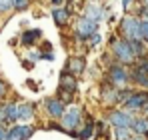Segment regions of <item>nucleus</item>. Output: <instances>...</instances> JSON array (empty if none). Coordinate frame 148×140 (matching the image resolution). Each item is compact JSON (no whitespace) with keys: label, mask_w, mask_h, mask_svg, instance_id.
Segmentation results:
<instances>
[{"label":"nucleus","mask_w":148,"mask_h":140,"mask_svg":"<svg viewBox=\"0 0 148 140\" xmlns=\"http://www.w3.org/2000/svg\"><path fill=\"white\" fill-rule=\"evenodd\" d=\"M110 54L120 64H134L136 62V56L130 48V42L124 40L122 36H112L110 38Z\"/></svg>","instance_id":"f257e3e1"},{"label":"nucleus","mask_w":148,"mask_h":140,"mask_svg":"<svg viewBox=\"0 0 148 140\" xmlns=\"http://www.w3.org/2000/svg\"><path fill=\"white\" fill-rule=\"evenodd\" d=\"M128 82H130V76H128V70L124 68V64L112 62L106 72V84H110L114 88H124Z\"/></svg>","instance_id":"f03ea898"},{"label":"nucleus","mask_w":148,"mask_h":140,"mask_svg":"<svg viewBox=\"0 0 148 140\" xmlns=\"http://www.w3.org/2000/svg\"><path fill=\"white\" fill-rule=\"evenodd\" d=\"M76 88H78V82H76V76H72L70 72H66V70H62V74H60V82H58V96H60V100L64 102H72L74 100V94H76Z\"/></svg>","instance_id":"7ed1b4c3"},{"label":"nucleus","mask_w":148,"mask_h":140,"mask_svg":"<svg viewBox=\"0 0 148 140\" xmlns=\"http://www.w3.org/2000/svg\"><path fill=\"white\" fill-rule=\"evenodd\" d=\"M118 36H122L124 40H140V18L124 16L118 26Z\"/></svg>","instance_id":"20e7f679"},{"label":"nucleus","mask_w":148,"mask_h":140,"mask_svg":"<svg viewBox=\"0 0 148 140\" xmlns=\"http://www.w3.org/2000/svg\"><path fill=\"white\" fill-rule=\"evenodd\" d=\"M98 26H100L98 22L86 18V16H78L76 22H74V36H76V40L86 42L94 32H98Z\"/></svg>","instance_id":"39448f33"},{"label":"nucleus","mask_w":148,"mask_h":140,"mask_svg":"<svg viewBox=\"0 0 148 140\" xmlns=\"http://www.w3.org/2000/svg\"><path fill=\"white\" fill-rule=\"evenodd\" d=\"M60 120H62V128H64V132H70L72 136H78L76 128L80 126V120H82V110H80L78 106H70V108H66L64 114L60 116Z\"/></svg>","instance_id":"423d86ee"},{"label":"nucleus","mask_w":148,"mask_h":140,"mask_svg":"<svg viewBox=\"0 0 148 140\" xmlns=\"http://www.w3.org/2000/svg\"><path fill=\"white\" fill-rule=\"evenodd\" d=\"M108 122L114 126V128H130L132 122H134V116L126 110H112L108 114Z\"/></svg>","instance_id":"0eeeda50"},{"label":"nucleus","mask_w":148,"mask_h":140,"mask_svg":"<svg viewBox=\"0 0 148 140\" xmlns=\"http://www.w3.org/2000/svg\"><path fill=\"white\" fill-rule=\"evenodd\" d=\"M148 102V92H132L128 96V100L124 102V108L126 110H142V106Z\"/></svg>","instance_id":"6e6552de"},{"label":"nucleus","mask_w":148,"mask_h":140,"mask_svg":"<svg viewBox=\"0 0 148 140\" xmlns=\"http://www.w3.org/2000/svg\"><path fill=\"white\" fill-rule=\"evenodd\" d=\"M44 108H46L50 118H60L64 114V110H66V104L60 98H46L44 100Z\"/></svg>","instance_id":"1a4fd4ad"},{"label":"nucleus","mask_w":148,"mask_h":140,"mask_svg":"<svg viewBox=\"0 0 148 140\" xmlns=\"http://www.w3.org/2000/svg\"><path fill=\"white\" fill-rule=\"evenodd\" d=\"M82 16H86V18H90V20H94V22L100 24L102 20H104V16H106V10L100 6L98 2H90V4H86V6H84Z\"/></svg>","instance_id":"9d476101"},{"label":"nucleus","mask_w":148,"mask_h":140,"mask_svg":"<svg viewBox=\"0 0 148 140\" xmlns=\"http://www.w3.org/2000/svg\"><path fill=\"white\" fill-rule=\"evenodd\" d=\"M32 136V126L28 124H16L8 130V136L6 140H28Z\"/></svg>","instance_id":"9b49d317"},{"label":"nucleus","mask_w":148,"mask_h":140,"mask_svg":"<svg viewBox=\"0 0 148 140\" xmlns=\"http://www.w3.org/2000/svg\"><path fill=\"white\" fill-rule=\"evenodd\" d=\"M52 20H54V24L58 26V28H64L66 24L70 22V8H66V6H56V8H52Z\"/></svg>","instance_id":"f8f14e48"},{"label":"nucleus","mask_w":148,"mask_h":140,"mask_svg":"<svg viewBox=\"0 0 148 140\" xmlns=\"http://www.w3.org/2000/svg\"><path fill=\"white\" fill-rule=\"evenodd\" d=\"M86 70V58L84 56H70L66 62V72H70L72 76H80Z\"/></svg>","instance_id":"ddd939ff"},{"label":"nucleus","mask_w":148,"mask_h":140,"mask_svg":"<svg viewBox=\"0 0 148 140\" xmlns=\"http://www.w3.org/2000/svg\"><path fill=\"white\" fill-rule=\"evenodd\" d=\"M16 106L14 102H6L0 106V124H6V122H16Z\"/></svg>","instance_id":"4468645a"},{"label":"nucleus","mask_w":148,"mask_h":140,"mask_svg":"<svg viewBox=\"0 0 148 140\" xmlns=\"http://www.w3.org/2000/svg\"><path fill=\"white\" fill-rule=\"evenodd\" d=\"M102 102L104 104H108V106H112V104H118V88H114V86H110V84H104L102 86Z\"/></svg>","instance_id":"2eb2a0df"},{"label":"nucleus","mask_w":148,"mask_h":140,"mask_svg":"<svg viewBox=\"0 0 148 140\" xmlns=\"http://www.w3.org/2000/svg\"><path fill=\"white\" fill-rule=\"evenodd\" d=\"M128 76H130V82H134V84H138V86H142V88L148 90V72L140 70L138 66H134L128 72Z\"/></svg>","instance_id":"dca6fc26"},{"label":"nucleus","mask_w":148,"mask_h":140,"mask_svg":"<svg viewBox=\"0 0 148 140\" xmlns=\"http://www.w3.org/2000/svg\"><path fill=\"white\" fill-rule=\"evenodd\" d=\"M34 104H30V102H22V104H18L16 106V118L18 120H32L34 118Z\"/></svg>","instance_id":"f3484780"},{"label":"nucleus","mask_w":148,"mask_h":140,"mask_svg":"<svg viewBox=\"0 0 148 140\" xmlns=\"http://www.w3.org/2000/svg\"><path fill=\"white\" fill-rule=\"evenodd\" d=\"M132 132H136L138 136H146L148 134V118L142 116V118H134L132 126H130Z\"/></svg>","instance_id":"a211bd4d"},{"label":"nucleus","mask_w":148,"mask_h":140,"mask_svg":"<svg viewBox=\"0 0 148 140\" xmlns=\"http://www.w3.org/2000/svg\"><path fill=\"white\" fill-rule=\"evenodd\" d=\"M40 38H42V30H38V28L22 32V44H24V46H32V44H34L36 40H40Z\"/></svg>","instance_id":"6ab92c4d"},{"label":"nucleus","mask_w":148,"mask_h":140,"mask_svg":"<svg viewBox=\"0 0 148 140\" xmlns=\"http://www.w3.org/2000/svg\"><path fill=\"white\" fill-rule=\"evenodd\" d=\"M92 134H94V120L88 118L86 124L82 126V132H78V138H80V140H90Z\"/></svg>","instance_id":"aec40b11"},{"label":"nucleus","mask_w":148,"mask_h":140,"mask_svg":"<svg viewBox=\"0 0 148 140\" xmlns=\"http://www.w3.org/2000/svg\"><path fill=\"white\" fill-rule=\"evenodd\" d=\"M128 42H130V48H132V52H134L136 60H138V58H142V56H146V46H144V42H142V40H128Z\"/></svg>","instance_id":"412c9836"},{"label":"nucleus","mask_w":148,"mask_h":140,"mask_svg":"<svg viewBox=\"0 0 148 140\" xmlns=\"http://www.w3.org/2000/svg\"><path fill=\"white\" fill-rule=\"evenodd\" d=\"M140 40L148 44V18H140Z\"/></svg>","instance_id":"4be33fe9"},{"label":"nucleus","mask_w":148,"mask_h":140,"mask_svg":"<svg viewBox=\"0 0 148 140\" xmlns=\"http://www.w3.org/2000/svg\"><path fill=\"white\" fill-rule=\"evenodd\" d=\"M28 6H30V0H12V10L24 12Z\"/></svg>","instance_id":"5701e85b"},{"label":"nucleus","mask_w":148,"mask_h":140,"mask_svg":"<svg viewBox=\"0 0 148 140\" xmlns=\"http://www.w3.org/2000/svg\"><path fill=\"white\" fill-rule=\"evenodd\" d=\"M116 140H130V128H114Z\"/></svg>","instance_id":"b1692460"},{"label":"nucleus","mask_w":148,"mask_h":140,"mask_svg":"<svg viewBox=\"0 0 148 140\" xmlns=\"http://www.w3.org/2000/svg\"><path fill=\"white\" fill-rule=\"evenodd\" d=\"M100 40H102L100 32H94V34H92V36H90V38L86 40V42H88V46H90V48H96V46L100 44Z\"/></svg>","instance_id":"393cba45"},{"label":"nucleus","mask_w":148,"mask_h":140,"mask_svg":"<svg viewBox=\"0 0 148 140\" xmlns=\"http://www.w3.org/2000/svg\"><path fill=\"white\" fill-rule=\"evenodd\" d=\"M12 10V0H0V14H6Z\"/></svg>","instance_id":"a878e982"},{"label":"nucleus","mask_w":148,"mask_h":140,"mask_svg":"<svg viewBox=\"0 0 148 140\" xmlns=\"http://www.w3.org/2000/svg\"><path fill=\"white\" fill-rule=\"evenodd\" d=\"M134 64H136V66H138L140 70H144V72H148V58H146V56H142V58H138V60H136Z\"/></svg>","instance_id":"bb28decb"},{"label":"nucleus","mask_w":148,"mask_h":140,"mask_svg":"<svg viewBox=\"0 0 148 140\" xmlns=\"http://www.w3.org/2000/svg\"><path fill=\"white\" fill-rule=\"evenodd\" d=\"M6 136H8V130L4 128V124H0V140H6Z\"/></svg>","instance_id":"cd10ccee"},{"label":"nucleus","mask_w":148,"mask_h":140,"mask_svg":"<svg viewBox=\"0 0 148 140\" xmlns=\"http://www.w3.org/2000/svg\"><path fill=\"white\" fill-rule=\"evenodd\" d=\"M48 128H52V130H64V128H62V124H56V122H50Z\"/></svg>","instance_id":"c85d7f7f"},{"label":"nucleus","mask_w":148,"mask_h":140,"mask_svg":"<svg viewBox=\"0 0 148 140\" xmlns=\"http://www.w3.org/2000/svg\"><path fill=\"white\" fill-rule=\"evenodd\" d=\"M6 94V84H4V80H0V98Z\"/></svg>","instance_id":"c756f323"},{"label":"nucleus","mask_w":148,"mask_h":140,"mask_svg":"<svg viewBox=\"0 0 148 140\" xmlns=\"http://www.w3.org/2000/svg\"><path fill=\"white\" fill-rule=\"evenodd\" d=\"M142 112H144V116L148 118V102H146V104H144V106H142Z\"/></svg>","instance_id":"7c9ffc66"},{"label":"nucleus","mask_w":148,"mask_h":140,"mask_svg":"<svg viewBox=\"0 0 148 140\" xmlns=\"http://www.w3.org/2000/svg\"><path fill=\"white\" fill-rule=\"evenodd\" d=\"M130 2H132V0H122V6H124V10H126V8L130 6Z\"/></svg>","instance_id":"2f4dec72"},{"label":"nucleus","mask_w":148,"mask_h":140,"mask_svg":"<svg viewBox=\"0 0 148 140\" xmlns=\"http://www.w3.org/2000/svg\"><path fill=\"white\" fill-rule=\"evenodd\" d=\"M52 4H54V8H56V6H60V4H62V0H52Z\"/></svg>","instance_id":"473e14b6"},{"label":"nucleus","mask_w":148,"mask_h":140,"mask_svg":"<svg viewBox=\"0 0 148 140\" xmlns=\"http://www.w3.org/2000/svg\"><path fill=\"white\" fill-rule=\"evenodd\" d=\"M130 140H146V138H144V136H138V134H136L134 138H130Z\"/></svg>","instance_id":"72a5a7b5"},{"label":"nucleus","mask_w":148,"mask_h":140,"mask_svg":"<svg viewBox=\"0 0 148 140\" xmlns=\"http://www.w3.org/2000/svg\"><path fill=\"white\" fill-rule=\"evenodd\" d=\"M142 2H144V6H146V8H148V0H142Z\"/></svg>","instance_id":"f704fd0d"},{"label":"nucleus","mask_w":148,"mask_h":140,"mask_svg":"<svg viewBox=\"0 0 148 140\" xmlns=\"http://www.w3.org/2000/svg\"><path fill=\"white\" fill-rule=\"evenodd\" d=\"M94 2H96V0H94Z\"/></svg>","instance_id":"c9c22d12"}]
</instances>
